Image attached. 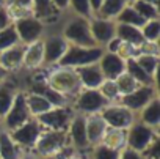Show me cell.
I'll return each instance as SVG.
<instances>
[{
	"label": "cell",
	"instance_id": "obj_1",
	"mask_svg": "<svg viewBox=\"0 0 160 159\" xmlns=\"http://www.w3.org/2000/svg\"><path fill=\"white\" fill-rule=\"evenodd\" d=\"M42 72H44L46 84L52 90L68 98L71 103L78 95V92L82 90V84L78 81L75 69L64 68V66H53L49 69H42Z\"/></svg>",
	"mask_w": 160,
	"mask_h": 159
},
{
	"label": "cell",
	"instance_id": "obj_2",
	"mask_svg": "<svg viewBox=\"0 0 160 159\" xmlns=\"http://www.w3.org/2000/svg\"><path fill=\"white\" fill-rule=\"evenodd\" d=\"M58 32L71 46H85V47L96 46L90 33L88 19L85 18H80L71 13L63 14L60 19Z\"/></svg>",
	"mask_w": 160,
	"mask_h": 159
},
{
	"label": "cell",
	"instance_id": "obj_3",
	"mask_svg": "<svg viewBox=\"0 0 160 159\" xmlns=\"http://www.w3.org/2000/svg\"><path fill=\"white\" fill-rule=\"evenodd\" d=\"M102 54H104V49L99 46L85 47V46H71L69 44V47H68L66 54L63 55V58L60 60L58 66L78 69V68L87 66V65L98 63Z\"/></svg>",
	"mask_w": 160,
	"mask_h": 159
},
{
	"label": "cell",
	"instance_id": "obj_4",
	"mask_svg": "<svg viewBox=\"0 0 160 159\" xmlns=\"http://www.w3.org/2000/svg\"><path fill=\"white\" fill-rule=\"evenodd\" d=\"M69 148L68 145V135L64 131H55V129H44L36 142V146L33 153L38 157H49V156H58L63 151Z\"/></svg>",
	"mask_w": 160,
	"mask_h": 159
},
{
	"label": "cell",
	"instance_id": "obj_5",
	"mask_svg": "<svg viewBox=\"0 0 160 159\" xmlns=\"http://www.w3.org/2000/svg\"><path fill=\"white\" fill-rule=\"evenodd\" d=\"M108 103L104 99V96L99 93V90H90V88H82L78 95L72 99L71 107L75 114H80L83 117L101 114L104 107Z\"/></svg>",
	"mask_w": 160,
	"mask_h": 159
},
{
	"label": "cell",
	"instance_id": "obj_6",
	"mask_svg": "<svg viewBox=\"0 0 160 159\" xmlns=\"http://www.w3.org/2000/svg\"><path fill=\"white\" fill-rule=\"evenodd\" d=\"M42 41V50H44V69L58 66L60 60L66 54L69 44L68 41L60 35L58 30H47Z\"/></svg>",
	"mask_w": 160,
	"mask_h": 159
},
{
	"label": "cell",
	"instance_id": "obj_7",
	"mask_svg": "<svg viewBox=\"0 0 160 159\" xmlns=\"http://www.w3.org/2000/svg\"><path fill=\"white\" fill-rule=\"evenodd\" d=\"M66 135H68V145L72 151L78 153V154H88L90 151V142H88V135H87V123H85V117L80 114H74V117L71 118L68 128H66Z\"/></svg>",
	"mask_w": 160,
	"mask_h": 159
},
{
	"label": "cell",
	"instance_id": "obj_8",
	"mask_svg": "<svg viewBox=\"0 0 160 159\" xmlns=\"http://www.w3.org/2000/svg\"><path fill=\"white\" fill-rule=\"evenodd\" d=\"M13 27L16 30V35L19 38V43L24 44V46L42 40L44 35L49 30V27L42 21H39L38 18H35V16H27V18L18 19V21L13 22Z\"/></svg>",
	"mask_w": 160,
	"mask_h": 159
},
{
	"label": "cell",
	"instance_id": "obj_9",
	"mask_svg": "<svg viewBox=\"0 0 160 159\" xmlns=\"http://www.w3.org/2000/svg\"><path fill=\"white\" fill-rule=\"evenodd\" d=\"M157 139H158V131L140 123L138 120H135V123L129 129H126V146L138 153H144L149 148V145Z\"/></svg>",
	"mask_w": 160,
	"mask_h": 159
},
{
	"label": "cell",
	"instance_id": "obj_10",
	"mask_svg": "<svg viewBox=\"0 0 160 159\" xmlns=\"http://www.w3.org/2000/svg\"><path fill=\"white\" fill-rule=\"evenodd\" d=\"M30 118H32V115H30L27 103H25V90L21 88L11 109L7 112V115L0 121V129H5V131L11 132L16 128L22 126L24 123H27Z\"/></svg>",
	"mask_w": 160,
	"mask_h": 159
},
{
	"label": "cell",
	"instance_id": "obj_11",
	"mask_svg": "<svg viewBox=\"0 0 160 159\" xmlns=\"http://www.w3.org/2000/svg\"><path fill=\"white\" fill-rule=\"evenodd\" d=\"M101 117L104 118V121L107 123L108 128L122 129V131L129 129L137 120V115L133 112H130L127 107L121 106L119 103L107 104L104 107V110L101 112Z\"/></svg>",
	"mask_w": 160,
	"mask_h": 159
},
{
	"label": "cell",
	"instance_id": "obj_12",
	"mask_svg": "<svg viewBox=\"0 0 160 159\" xmlns=\"http://www.w3.org/2000/svg\"><path fill=\"white\" fill-rule=\"evenodd\" d=\"M42 126L35 120V118H30L27 123H24L22 126L16 128L14 131H11V137L13 140L18 143V146L24 151V153H28V151H33L35 146H36V142L42 132Z\"/></svg>",
	"mask_w": 160,
	"mask_h": 159
},
{
	"label": "cell",
	"instance_id": "obj_13",
	"mask_svg": "<svg viewBox=\"0 0 160 159\" xmlns=\"http://www.w3.org/2000/svg\"><path fill=\"white\" fill-rule=\"evenodd\" d=\"M74 110L71 106H60L52 107L49 112L36 117L35 120L42 126V129H55V131H64L74 117Z\"/></svg>",
	"mask_w": 160,
	"mask_h": 159
},
{
	"label": "cell",
	"instance_id": "obj_14",
	"mask_svg": "<svg viewBox=\"0 0 160 159\" xmlns=\"http://www.w3.org/2000/svg\"><path fill=\"white\" fill-rule=\"evenodd\" d=\"M157 96H158V88L155 85H140L135 92L121 96L118 103L137 115L146 104H149Z\"/></svg>",
	"mask_w": 160,
	"mask_h": 159
},
{
	"label": "cell",
	"instance_id": "obj_15",
	"mask_svg": "<svg viewBox=\"0 0 160 159\" xmlns=\"http://www.w3.org/2000/svg\"><path fill=\"white\" fill-rule=\"evenodd\" d=\"M88 24H90V33L94 44L102 49L116 36V22L112 19L93 16L88 19Z\"/></svg>",
	"mask_w": 160,
	"mask_h": 159
},
{
	"label": "cell",
	"instance_id": "obj_16",
	"mask_svg": "<svg viewBox=\"0 0 160 159\" xmlns=\"http://www.w3.org/2000/svg\"><path fill=\"white\" fill-rule=\"evenodd\" d=\"M98 65L104 74V79H108V81H116L122 72H126V60L118 54H112L107 50H104Z\"/></svg>",
	"mask_w": 160,
	"mask_h": 159
},
{
	"label": "cell",
	"instance_id": "obj_17",
	"mask_svg": "<svg viewBox=\"0 0 160 159\" xmlns=\"http://www.w3.org/2000/svg\"><path fill=\"white\" fill-rule=\"evenodd\" d=\"M44 69V50H42V41H35L32 44H27L24 49V61H22V71L33 74Z\"/></svg>",
	"mask_w": 160,
	"mask_h": 159
},
{
	"label": "cell",
	"instance_id": "obj_18",
	"mask_svg": "<svg viewBox=\"0 0 160 159\" xmlns=\"http://www.w3.org/2000/svg\"><path fill=\"white\" fill-rule=\"evenodd\" d=\"M24 49H25V46L18 43V44L11 46L10 49L0 52V66H2L10 76H14V74L22 71Z\"/></svg>",
	"mask_w": 160,
	"mask_h": 159
},
{
	"label": "cell",
	"instance_id": "obj_19",
	"mask_svg": "<svg viewBox=\"0 0 160 159\" xmlns=\"http://www.w3.org/2000/svg\"><path fill=\"white\" fill-rule=\"evenodd\" d=\"M77 76H78V81L82 84V88H90V90H98L101 87V84L105 81L104 74L99 68L98 63L93 65H87L75 69Z\"/></svg>",
	"mask_w": 160,
	"mask_h": 159
},
{
	"label": "cell",
	"instance_id": "obj_20",
	"mask_svg": "<svg viewBox=\"0 0 160 159\" xmlns=\"http://www.w3.org/2000/svg\"><path fill=\"white\" fill-rule=\"evenodd\" d=\"M19 90L21 88L11 81V76L7 79V81L0 82V121H2V118L11 109Z\"/></svg>",
	"mask_w": 160,
	"mask_h": 159
},
{
	"label": "cell",
	"instance_id": "obj_21",
	"mask_svg": "<svg viewBox=\"0 0 160 159\" xmlns=\"http://www.w3.org/2000/svg\"><path fill=\"white\" fill-rule=\"evenodd\" d=\"M85 123H87V135H88L90 146L101 143L105 131L108 129V126L104 121V118L101 117V114H94V115L85 117Z\"/></svg>",
	"mask_w": 160,
	"mask_h": 159
},
{
	"label": "cell",
	"instance_id": "obj_22",
	"mask_svg": "<svg viewBox=\"0 0 160 159\" xmlns=\"http://www.w3.org/2000/svg\"><path fill=\"white\" fill-rule=\"evenodd\" d=\"M32 11H33V16L38 18L39 21H42L47 27L55 22V21H60L63 14H60L53 5H52V0H33V7H32Z\"/></svg>",
	"mask_w": 160,
	"mask_h": 159
},
{
	"label": "cell",
	"instance_id": "obj_23",
	"mask_svg": "<svg viewBox=\"0 0 160 159\" xmlns=\"http://www.w3.org/2000/svg\"><path fill=\"white\" fill-rule=\"evenodd\" d=\"M137 120L140 123L158 131V126H160V98L157 96L149 104H146L137 114Z\"/></svg>",
	"mask_w": 160,
	"mask_h": 159
},
{
	"label": "cell",
	"instance_id": "obj_24",
	"mask_svg": "<svg viewBox=\"0 0 160 159\" xmlns=\"http://www.w3.org/2000/svg\"><path fill=\"white\" fill-rule=\"evenodd\" d=\"M116 38L121 40L124 44H129L133 47H140L144 43L140 29L126 25V24H118V22H116Z\"/></svg>",
	"mask_w": 160,
	"mask_h": 159
},
{
	"label": "cell",
	"instance_id": "obj_25",
	"mask_svg": "<svg viewBox=\"0 0 160 159\" xmlns=\"http://www.w3.org/2000/svg\"><path fill=\"white\" fill-rule=\"evenodd\" d=\"M22 150L13 140L11 134L5 129H0V159H19Z\"/></svg>",
	"mask_w": 160,
	"mask_h": 159
},
{
	"label": "cell",
	"instance_id": "obj_26",
	"mask_svg": "<svg viewBox=\"0 0 160 159\" xmlns=\"http://www.w3.org/2000/svg\"><path fill=\"white\" fill-rule=\"evenodd\" d=\"M25 103H27V107H28V112L32 115V118H36L46 112H49L53 106L46 99L42 98L41 95L38 93H33V92H27L25 90Z\"/></svg>",
	"mask_w": 160,
	"mask_h": 159
},
{
	"label": "cell",
	"instance_id": "obj_27",
	"mask_svg": "<svg viewBox=\"0 0 160 159\" xmlns=\"http://www.w3.org/2000/svg\"><path fill=\"white\" fill-rule=\"evenodd\" d=\"M126 72L135 79V81L138 82V85H155L157 87V79L155 77H151L135 61V58H127L126 60Z\"/></svg>",
	"mask_w": 160,
	"mask_h": 159
},
{
	"label": "cell",
	"instance_id": "obj_28",
	"mask_svg": "<svg viewBox=\"0 0 160 159\" xmlns=\"http://www.w3.org/2000/svg\"><path fill=\"white\" fill-rule=\"evenodd\" d=\"M126 5H127L126 0H104L96 16L104 18V19H112V21H115Z\"/></svg>",
	"mask_w": 160,
	"mask_h": 159
},
{
	"label": "cell",
	"instance_id": "obj_29",
	"mask_svg": "<svg viewBox=\"0 0 160 159\" xmlns=\"http://www.w3.org/2000/svg\"><path fill=\"white\" fill-rule=\"evenodd\" d=\"M101 143H104V145L108 146V148H113V150L121 151V150L126 146V131L108 128V129L105 131V134H104Z\"/></svg>",
	"mask_w": 160,
	"mask_h": 159
},
{
	"label": "cell",
	"instance_id": "obj_30",
	"mask_svg": "<svg viewBox=\"0 0 160 159\" xmlns=\"http://www.w3.org/2000/svg\"><path fill=\"white\" fill-rule=\"evenodd\" d=\"M115 22H118V24H126V25H132V27H137V29H141L143 24H144L146 21L133 10L132 5L127 3V5L122 8V11L118 14V18L115 19Z\"/></svg>",
	"mask_w": 160,
	"mask_h": 159
},
{
	"label": "cell",
	"instance_id": "obj_31",
	"mask_svg": "<svg viewBox=\"0 0 160 159\" xmlns=\"http://www.w3.org/2000/svg\"><path fill=\"white\" fill-rule=\"evenodd\" d=\"M133 7V10L144 19V21H154V19H158L160 16V11H158V7L155 5H151L144 0H137V2L130 3Z\"/></svg>",
	"mask_w": 160,
	"mask_h": 159
},
{
	"label": "cell",
	"instance_id": "obj_32",
	"mask_svg": "<svg viewBox=\"0 0 160 159\" xmlns=\"http://www.w3.org/2000/svg\"><path fill=\"white\" fill-rule=\"evenodd\" d=\"M135 61L151 76L157 79V71H158V63H160V57L158 55H148V54H140Z\"/></svg>",
	"mask_w": 160,
	"mask_h": 159
},
{
	"label": "cell",
	"instance_id": "obj_33",
	"mask_svg": "<svg viewBox=\"0 0 160 159\" xmlns=\"http://www.w3.org/2000/svg\"><path fill=\"white\" fill-rule=\"evenodd\" d=\"M87 159H119V151L108 148L104 143H98L90 148Z\"/></svg>",
	"mask_w": 160,
	"mask_h": 159
},
{
	"label": "cell",
	"instance_id": "obj_34",
	"mask_svg": "<svg viewBox=\"0 0 160 159\" xmlns=\"http://www.w3.org/2000/svg\"><path fill=\"white\" fill-rule=\"evenodd\" d=\"M140 30L146 43H158V38H160V21L158 19L146 21Z\"/></svg>",
	"mask_w": 160,
	"mask_h": 159
},
{
	"label": "cell",
	"instance_id": "obj_35",
	"mask_svg": "<svg viewBox=\"0 0 160 159\" xmlns=\"http://www.w3.org/2000/svg\"><path fill=\"white\" fill-rule=\"evenodd\" d=\"M99 93L104 96V99L108 103V104H113V103H118L121 95H119V90L116 87V82L115 81H108V79H105V81L101 84V87L98 88Z\"/></svg>",
	"mask_w": 160,
	"mask_h": 159
},
{
	"label": "cell",
	"instance_id": "obj_36",
	"mask_svg": "<svg viewBox=\"0 0 160 159\" xmlns=\"http://www.w3.org/2000/svg\"><path fill=\"white\" fill-rule=\"evenodd\" d=\"M71 14L90 19L93 18V11L90 7V0H69V11Z\"/></svg>",
	"mask_w": 160,
	"mask_h": 159
},
{
	"label": "cell",
	"instance_id": "obj_37",
	"mask_svg": "<svg viewBox=\"0 0 160 159\" xmlns=\"http://www.w3.org/2000/svg\"><path fill=\"white\" fill-rule=\"evenodd\" d=\"M116 87H118V90H119V95L121 96H126V95H129V93H132V92H135L140 85H138V82L135 81V79L132 77V76H129L127 72H122L118 79H116Z\"/></svg>",
	"mask_w": 160,
	"mask_h": 159
},
{
	"label": "cell",
	"instance_id": "obj_38",
	"mask_svg": "<svg viewBox=\"0 0 160 159\" xmlns=\"http://www.w3.org/2000/svg\"><path fill=\"white\" fill-rule=\"evenodd\" d=\"M19 43V38L16 35V30L13 27V24L3 30H0V52H3L7 49H10L11 46L18 44Z\"/></svg>",
	"mask_w": 160,
	"mask_h": 159
},
{
	"label": "cell",
	"instance_id": "obj_39",
	"mask_svg": "<svg viewBox=\"0 0 160 159\" xmlns=\"http://www.w3.org/2000/svg\"><path fill=\"white\" fill-rule=\"evenodd\" d=\"M143 156L144 159H160V137L149 145V148L143 153Z\"/></svg>",
	"mask_w": 160,
	"mask_h": 159
},
{
	"label": "cell",
	"instance_id": "obj_40",
	"mask_svg": "<svg viewBox=\"0 0 160 159\" xmlns=\"http://www.w3.org/2000/svg\"><path fill=\"white\" fill-rule=\"evenodd\" d=\"M119 159H144V156H143V153H138L129 146H124L119 151Z\"/></svg>",
	"mask_w": 160,
	"mask_h": 159
},
{
	"label": "cell",
	"instance_id": "obj_41",
	"mask_svg": "<svg viewBox=\"0 0 160 159\" xmlns=\"http://www.w3.org/2000/svg\"><path fill=\"white\" fill-rule=\"evenodd\" d=\"M11 24H13V21H11V18H10L7 8L2 7V8H0V30H3V29L10 27Z\"/></svg>",
	"mask_w": 160,
	"mask_h": 159
},
{
	"label": "cell",
	"instance_id": "obj_42",
	"mask_svg": "<svg viewBox=\"0 0 160 159\" xmlns=\"http://www.w3.org/2000/svg\"><path fill=\"white\" fill-rule=\"evenodd\" d=\"M52 5L60 14H66L69 11V0H52Z\"/></svg>",
	"mask_w": 160,
	"mask_h": 159
},
{
	"label": "cell",
	"instance_id": "obj_43",
	"mask_svg": "<svg viewBox=\"0 0 160 159\" xmlns=\"http://www.w3.org/2000/svg\"><path fill=\"white\" fill-rule=\"evenodd\" d=\"M63 159H85V156H82V154H78V153H75V151H72L71 148L64 153V156H63Z\"/></svg>",
	"mask_w": 160,
	"mask_h": 159
},
{
	"label": "cell",
	"instance_id": "obj_44",
	"mask_svg": "<svg viewBox=\"0 0 160 159\" xmlns=\"http://www.w3.org/2000/svg\"><path fill=\"white\" fill-rule=\"evenodd\" d=\"M102 2H104V0H90V7H91L93 16H96V14H98V11H99V8H101Z\"/></svg>",
	"mask_w": 160,
	"mask_h": 159
},
{
	"label": "cell",
	"instance_id": "obj_45",
	"mask_svg": "<svg viewBox=\"0 0 160 159\" xmlns=\"http://www.w3.org/2000/svg\"><path fill=\"white\" fill-rule=\"evenodd\" d=\"M19 159H39L33 151H28V153H22V156L19 157Z\"/></svg>",
	"mask_w": 160,
	"mask_h": 159
},
{
	"label": "cell",
	"instance_id": "obj_46",
	"mask_svg": "<svg viewBox=\"0 0 160 159\" xmlns=\"http://www.w3.org/2000/svg\"><path fill=\"white\" fill-rule=\"evenodd\" d=\"M10 77V74L2 68V66H0V82H3V81H7V79Z\"/></svg>",
	"mask_w": 160,
	"mask_h": 159
},
{
	"label": "cell",
	"instance_id": "obj_47",
	"mask_svg": "<svg viewBox=\"0 0 160 159\" xmlns=\"http://www.w3.org/2000/svg\"><path fill=\"white\" fill-rule=\"evenodd\" d=\"M68 150H69V148H68ZM68 150H66V151H68ZM66 151H63V153L58 154V156H49V157H39V159H63V156H64Z\"/></svg>",
	"mask_w": 160,
	"mask_h": 159
},
{
	"label": "cell",
	"instance_id": "obj_48",
	"mask_svg": "<svg viewBox=\"0 0 160 159\" xmlns=\"http://www.w3.org/2000/svg\"><path fill=\"white\" fill-rule=\"evenodd\" d=\"M144 2H148V3H151V5H155V7H158V0H144Z\"/></svg>",
	"mask_w": 160,
	"mask_h": 159
},
{
	"label": "cell",
	"instance_id": "obj_49",
	"mask_svg": "<svg viewBox=\"0 0 160 159\" xmlns=\"http://www.w3.org/2000/svg\"><path fill=\"white\" fill-rule=\"evenodd\" d=\"M5 3H7V0H0V8L5 7Z\"/></svg>",
	"mask_w": 160,
	"mask_h": 159
},
{
	"label": "cell",
	"instance_id": "obj_50",
	"mask_svg": "<svg viewBox=\"0 0 160 159\" xmlns=\"http://www.w3.org/2000/svg\"><path fill=\"white\" fill-rule=\"evenodd\" d=\"M126 2H127V3L130 5V3H133V2H137V0H126Z\"/></svg>",
	"mask_w": 160,
	"mask_h": 159
},
{
	"label": "cell",
	"instance_id": "obj_51",
	"mask_svg": "<svg viewBox=\"0 0 160 159\" xmlns=\"http://www.w3.org/2000/svg\"><path fill=\"white\" fill-rule=\"evenodd\" d=\"M85 159H87V157H85Z\"/></svg>",
	"mask_w": 160,
	"mask_h": 159
}]
</instances>
